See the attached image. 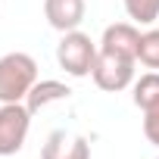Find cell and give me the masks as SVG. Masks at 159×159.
Masks as SVG:
<instances>
[{"label":"cell","instance_id":"obj_3","mask_svg":"<svg viewBox=\"0 0 159 159\" xmlns=\"http://www.w3.org/2000/svg\"><path fill=\"white\" fill-rule=\"evenodd\" d=\"M134 66H137V59H128V56L100 50L97 59H94L91 78H94V84H97L100 91L119 94V91H125V88L134 81Z\"/></svg>","mask_w":159,"mask_h":159},{"label":"cell","instance_id":"obj_10","mask_svg":"<svg viewBox=\"0 0 159 159\" xmlns=\"http://www.w3.org/2000/svg\"><path fill=\"white\" fill-rule=\"evenodd\" d=\"M125 13L134 25H153L159 19V0H125Z\"/></svg>","mask_w":159,"mask_h":159},{"label":"cell","instance_id":"obj_2","mask_svg":"<svg viewBox=\"0 0 159 159\" xmlns=\"http://www.w3.org/2000/svg\"><path fill=\"white\" fill-rule=\"evenodd\" d=\"M97 53H100V44H94L91 34L78 31V28L75 31H66L62 41L56 44V62L72 78H88L91 69H94Z\"/></svg>","mask_w":159,"mask_h":159},{"label":"cell","instance_id":"obj_11","mask_svg":"<svg viewBox=\"0 0 159 159\" xmlns=\"http://www.w3.org/2000/svg\"><path fill=\"white\" fill-rule=\"evenodd\" d=\"M137 62L147 69H159V28H150L140 34V50H137Z\"/></svg>","mask_w":159,"mask_h":159},{"label":"cell","instance_id":"obj_6","mask_svg":"<svg viewBox=\"0 0 159 159\" xmlns=\"http://www.w3.org/2000/svg\"><path fill=\"white\" fill-rule=\"evenodd\" d=\"M100 50L119 53V56H128V59H137V50H140V31H137V25L134 22L106 25V31L100 38Z\"/></svg>","mask_w":159,"mask_h":159},{"label":"cell","instance_id":"obj_8","mask_svg":"<svg viewBox=\"0 0 159 159\" xmlns=\"http://www.w3.org/2000/svg\"><path fill=\"white\" fill-rule=\"evenodd\" d=\"M69 94H72V91H69L62 81L44 78V81H38V84L28 91L25 106H28L31 112H38V109H44V106H50V103H56V100H69Z\"/></svg>","mask_w":159,"mask_h":159},{"label":"cell","instance_id":"obj_5","mask_svg":"<svg viewBox=\"0 0 159 159\" xmlns=\"http://www.w3.org/2000/svg\"><path fill=\"white\" fill-rule=\"evenodd\" d=\"M41 159H91V143L78 134H69L66 128H56L47 134Z\"/></svg>","mask_w":159,"mask_h":159},{"label":"cell","instance_id":"obj_13","mask_svg":"<svg viewBox=\"0 0 159 159\" xmlns=\"http://www.w3.org/2000/svg\"><path fill=\"white\" fill-rule=\"evenodd\" d=\"M156 159H159V156H156Z\"/></svg>","mask_w":159,"mask_h":159},{"label":"cell","instance_id":"obj_9","mask_svg":"<svg viewBox=\"0 0 159 159\" xmlns=\"http://www.w3.org/2000/svg\"><path fill=\"white\" fill-rule=\"evenodd\" d=\"M159 103V72H147L134 81V106L143 112Z\"/></svg>","mask_w":159,"mask_h":159},{"label":"cell","instance_id":"obj_12","mask_svg":"<svg viewBox=\"0 0 159 159\" xmlns=\"http://www.w3.org/2000/svg\"><path fill=\"white\" fill-rule=\"evenodd\" d=\"M143 134L153 147H159V103L143 109Z\"/></svg>","mask_w":159,"mask_h":159},{"label":"cell","instance_id":"obj_1","mask_svg":"<svg viewBox=\"0 0 159 159\" xmlns=\"http://www.w3.org/2000/svg\"><path fill=\"white\" fill-rule=\"evenodd\" d=\"M38 84L34 56L16 50L0 56V103H25L28 91Z\"/></svg>","mask_w":159,"mask_h":159},{"label":"cell","instance_id":"obj_4","mask_svg":"<svg viewBox=\"0 0 159 159\" xmlns=\"http://www.w3.org/2000/svg\"><path fill=\"white\" fill-rule=\"evenodd\" d=\"M28 128H31V109L25 103L0 106V156H16L25 147Z\"/></svg>","mask_w":159,"mask_h":159},{"label":"cell","instance_id":"obj_7","mask_svg":"<svg viewBox=\"0 0 159 159\" xmlns=\"http://www.w3.org/2000/svg\"><path fill=\"white\" fill-rule=\"evenodd\" d=\"M44 16L56 31H75L84 22V0H44Z\"/></svg>","mask_w":159,"mask_h":159}]
</instances>
